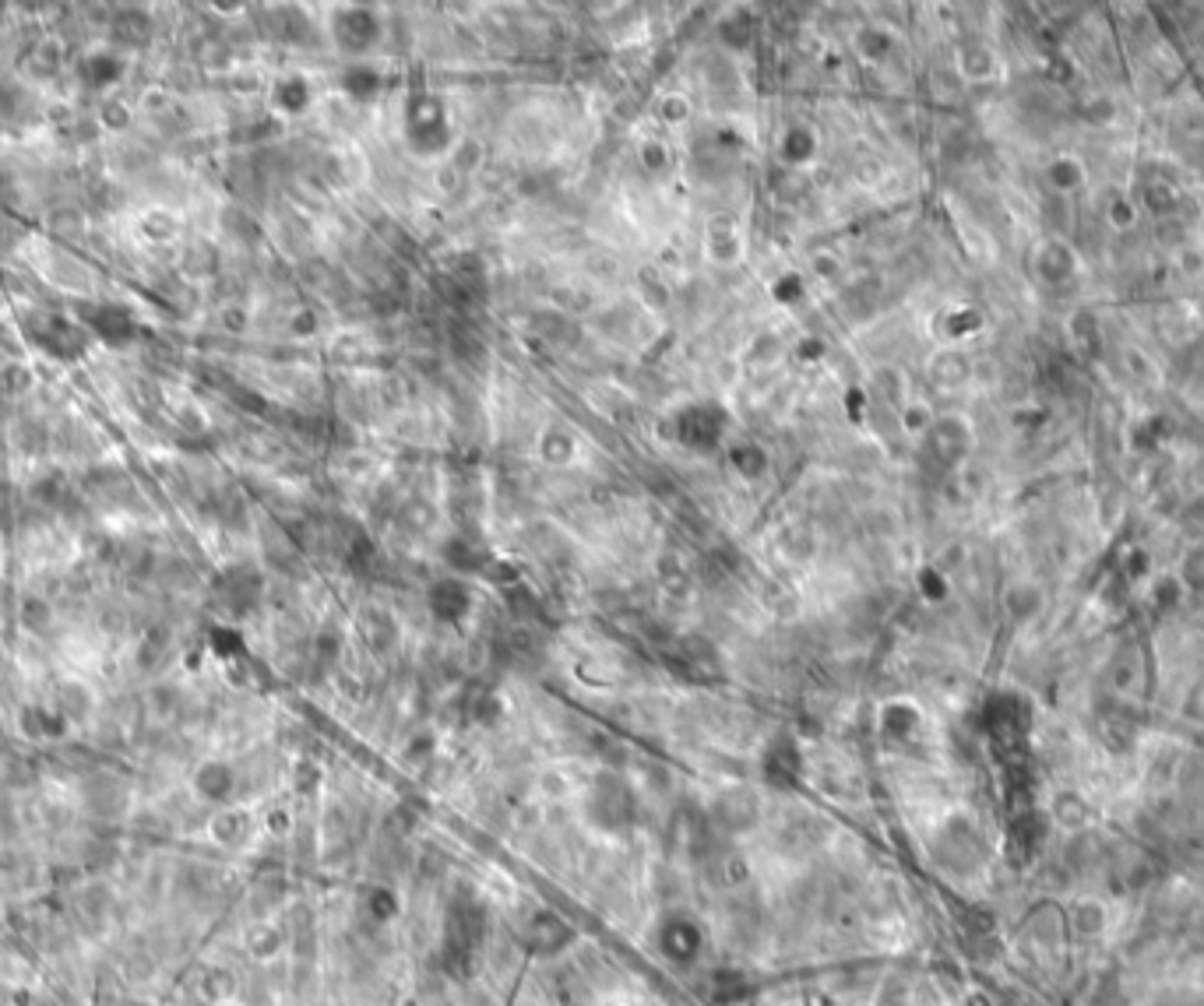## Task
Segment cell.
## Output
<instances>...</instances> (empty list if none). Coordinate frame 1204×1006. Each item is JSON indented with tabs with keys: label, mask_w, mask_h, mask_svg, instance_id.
<instances>
[{
	"label": "cell",
	"mask_w": 1204,
	"mask_h": 1006,
	"mask_svg": "<svg viewBox=\"0 0 1204 1006\" xmlns=\"http://www.w3.org/2000/svg\"><path fill=\"white\" fill-rule=\"evenodd\" d=\"M722 433V416L719 409H694L684 416V440L687 444H712Z\"/></svg>",
	"instance_id": "6da1fadb"
}]
</instances>
